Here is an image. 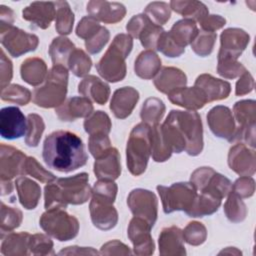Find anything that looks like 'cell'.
Listing matches in <instances>:
<instances>
[{"instance_id": "7dc6e473", "label": "cell", "mask_w": 256, "mask_h": 256, "mask_svg": "<svg viewBox=\"0 0 256 256\" xmlns=\"http://www.w3.org/2000/svg\"><path fill=\"white\" fill-rule=\"evenodd\" d=\"M170 7L165 2H152L145 9V15L156 25L165 24L170 18Z\"/></svg>"}, {"instance_id": "4dcf8cb0", "label": "cell", "mask_w": 256, "mask_h": 256, "mask_svg": "<svg viewBox=\"0 0 256 256\" xmlns=\"http://www.w3.org/2000/svg\"><path fill=\"white\" fill-rule=\"evenodd\" d=\"M47 74L46 64L40 58H28L22 62L21 77L30 85L36 86L41 84L43 81H45Z\"/></svg>"}, {"instance_id": "5bb4252c", "label": "cell", "mask_w": 256, "mask_h": 256, "mask_svg": "<svg viewBox=\"0 0 256 256\" xmlns=\"http://www.w3.org/2000/svg\"><path fill=\"white\" fill-rule=\"evenodd\" d=\"M127 204L135 217L144 219L151 227L157 219V198L154 193L144 189H134L128 196Z\"/></svg>"}, {"instance_id": "db71d44e", "label": "cell", "mask_w": 256, "mask_h": 256, "mask_svg": "<svg viewBox=\"0 0 256 256\" xmlns=\"http://www.w3.org/2000/svg\"><path fill=\"white\" fill-rule=\"evenodd\" d=\"M108 40H109V31L105 27H101L98 33H96L89 40H86L85 46L89 53L96 54L102 50L103 46L108 42Z\"/></svg>"}, {"instance_id": "83f0119b", "label": "cell", "mask_w": 256, "mask_h": 256, "mask_svg": "<svg viewBox=\"0 0 256 256\" xmlns=\"http://www.w3.org/2000/svg\"><path fill=\"white\" fill-rule=\"evenodd\" d=\"M183 233L175 226L165 228L159 236V251L162 255L185 254L183 246Z\"/></svg>"}, {"instance_id": "f5cc1de1", "label": "cell", "mask_w": 256, "mask_h": 256, "mask_svg": "<svg viewBox=\"0 0 256 256\" xmlns=\"http://www.w3.org/2000/svg\"><path fill=\"white\" fill-rule=\"evenodd\" d=\"M52 241L43 234H35L30 236L29 249L33 254H54Z\"/></svg>"}, {"instance_id": "7a4b0ae2", "label": "cell", "mask_w": 256, "mask_h": 256, "mask_svg": "<svg viewBox=\"0 0 256 256\" xmlns=\"http://www.w3.org/2000/svg\"><path fill=\"white\" fill-rule=\"evenodd\" d=\"M42 156L49 168L64 173L84 166L88 159L81 138L66 130L54 131L45 138Z\"/></svg>"}, {"instance_id": "d6986e66", "label": "cell", "mask_w": 256, "mask_h": 256, "mask_svg": "<svg viewBox=\"0 0 256 256\" xmlns=\"http://www.w3.org/2000/svg\"><path fill=\"white\" fill-rule=\"evenodd\" d=\"M151 226L142 218L135 217L128 227V237L134 245L136 254H152L154 252L153 239L150 236Z\"/></svg>"}, {"instance_id": "f907efd6", "label": "cell", "mask_w": 256, "mask_h": 256, "mask_svg": "<svg viewBox=\"0 0 256 256\" xmlns=\"http://www.w3.org/2000/svg\"><path fill=\"white\" fill-rule=\"evenodd\" d=\"M185 241L191 245L202 244L206 239V229L199 222H191L182 232Z\"/></svg>"}, {"instance_id": "e0dca14e", "label": "cell", "mask_w": 256, "mask_h": 256, "mask_svg": "<svg viewBox=\"0 0 256 256\" xmlns=\"http://www.w3.org/2000/svg\"><path fill=\"white\" fill-rule=\"evenodd\" d=\"M0 154L1 180H11L15 176L25 175L24 166L27 157L22 151L12 146L1 144Z\"/></svg>"}, {"instance_id": "e575fe53", "label": "cell", "mask_w": 256, "mask_h": 256, "mask_svg": "<svg viewBox=\"0 0 256 256\" xmlns=\"http://www.w3.org/2000/svg\"><path fill=\"white\" fill-rule=\"evenodd\" d=\"M220 204V198L208 193H201V195L196 197L194 204L187 215L190 217H203L205 215H210L218 210Z\"/></svg>"}, {"instance_id": "6f0895ef", "label": "cell", "mask_w": 256, "mask_h": 256, "mask_svg": "<svg viewBox=\"0 0 256 256\" xmlns=\"http://www.w3.org/2000/svg\"><path fill=\"white\" fill-rule=\"evenodd\" d=\"M202 31L214 32L225 24V19L219 15H207L200 22Z\"/></svg>"}, {"instance_id": "1f68e13d", "label": "cell", "mask_w": 256, "mask_h": 256, "mask_svg": "<svg viewBox=\"0 0 256 256\" xmlns=\"http://www.w3.org/2000/svg\"><path fill=\"white\" fill-rule=\"evenodd\" d=\"M161 60L152 50L143 51L135 61V73L143 79H151L160 69Z\"/></svg>"}, {"instance_id": "7bdbcfd3", "label": "cell", "mask_w": 256, "mask_h": 256, "mask_svg": "<svg viewBox=\"0 0 256 256\" xmlns=\"http://www.w3.org/2000/svg\"><path fill=\"white\" fill-rule=\"evenodd\" d=\"M45 125L43 119L37 114H29L27 116V132L25 143L30 147H36L39 143Z\"/></svg>"}, {"instance_id": "484cf974", "label": "cell", "mask_w": 256, "mask_h": 256, "mask_svg": "<svg viewBox=\"0 0 256 256\" xmlns=\"http://www.w3.org/2000/svg\"><path fill=\"white\" fill-rule=\"evenodd\" d=\"M56 109V114L62 121H74L86 117L93 111L91 101L85 97H72Z\"/></svg>"}, {"instance_id": "4fadbf2b", "label": "cell", "mask_w": 256, "mask_h": 256, "mask_svg": "<svg viewBox=\"0 0 256 256\" xmlns=\"http://www.w3.org/2000/svg\"><path fill=\"white\" fill-rule=\"evenodd\" d=\"M1 43L13 57H19L29 51H34L38 46V37L27 33L17 27L11 26L0 32Z\"/></svg>"}, {"instance_id": "ffe728a7", "label": "cell", "mask_w": 256, "mask_h": 256, "mask_svg": "<svg viewBox=\"0 0 256 256\" xmlns=\"http://www.w3.org/2000/svg\"><path fill=\"white\" fill-rule=\"evenodd\" d=\"M22 15L33 25L46 29L56 17L55 2H33L23 10Z\"/></svg>"}, {"instance_id": "11a10c76", "label": "cell", "mask_w": 256, "mask_h": 256, "mask_svg": "<svg viewBox=\"0 0 256 256\" xmlns=\"http://www.w3.org/2000/svg\"><path fill=\"white\" fill-rule=\"evenodd\" d=\"M12 63L6 57L3 49H1V67H0V80H1V89L8 86L9 82L12 79Z\"/></svg>"}, {"instance_id": "b9f144b4", "label": "cell", "mask_w": 256, "mask_h": 256, "mask_svg": "<svg viewBox=\"0 0 256 256\" xmlns=\"http://www.w3.org/2000/svg\"><path fill=\"white\" fill-rule=\"evenodd\" d=\"M67 64L75 76L82 77L90 71L92 61L83 50L75 48L71 53Z\"/></svg>"}, {"instance_id": "cb8c5ba5", "label": "cell", "mask_w": 256, "mask_h": 256, "mask_svg": "<svg viewBox=\"0 0 256 256\" xmlns=\"http://www.w3.org/2000/svg\"><path fill=\"white\" fill-rule=\"evenodd\" d=\"M195 87L199 88L207 102L225 99L230 93V84L220 79H215L211 75L202 74L195 81Z\"/></svg>"}, {"instance_id": "30bf717a", "label": "cell", "mask_w": 256, "mask_h": 256, "mask_svg": "<svg viewBox=\"0 0 256 256\" xmlns=\"http://www.w3.org/2000/svg\"><path fill=\"white\" fill-rule=\"evenodd\" d=\"M157 190L162 200L163 210L166 214L177 210L185 211L187 214L197 197V190L191 182L174 183L170 187L159 185L157 186Z\"/></svg>"}, {"instance_id": "3957f363", "label": "cell", "mask_w": 256, "mask_h": 256, "mask_svg": "<svg viewBox=\"0 0 256 256\" xmlns=\"http://www.w3.org/2000/svg\"><path fill=\"white\" fill-rule=\"evenodd\" d=\"M45 209L66 208L67 204H83L92 193L88 184V174L80 173L72 177L59 178L56 183L45 186Z\"/></svg>"}, {"instance_id": "9a60e30c", "label": "cell", "mask_w": 256, "mask_h": 256, "mask_svg": "<svg viewBox=\"0 0 256 256\" xmlns=\"http://www.w3.org/2000/svg\"><path fill=\"white\" fill-rule=\"evenodd\" d=\"M27 120L16 106H7L0 111V135L4 139L14 140L26 135Z\"/></svg>"}, {"instance_id": "5b68a950", "label": "cell", "mask_w": 256, "mask_h": 256, "mask_svg": "<svg viewBox=\"0 0 256 256\" xmlns=\"http://www.w3.org/2000/svg\"><path fill=\"white\" fill-rule=\"evenodd\" d=\"M133 46L130 35L118 34L96 65L98 73L109 82L121 81L126 75L125 59Z\"/></svg>"}, {"instance_id": "9c48e42d", "label": "cell", "mask_w": 256, "mask_h": 256, "mask_svg": "<svg viewBox=\"0 0 256 256\" xmlns=\"http://www.w3.org/2000/svg\"><path fill=\"white\" fill-rule=\"evenodd\" d=\"M40 226L50 236L59 241H68L78 234V220L62 210L48 209L40 218Z\"/></svg>"}, {"instance_id": "836d02e7", "label": "cell", "mask_w": 256, "mask_h": 256, "mask_svg": "<svg viewBox=\"0 0 256 256\" xmlns=\"http://www.w3.org/2000/svg\"><path fill=\"white\" fill-rule=\"evenodd\" d=\"M170 7L177 13L183 15L185 19L200 22L208 15L207 7L198 1H171Z\"/></svg>"}, {"instance_id": "d6a6232c", "label": "cell", "mask_w": 256, "mask_h": 256, "mask_svg": "<svg viewBox=\"0 0 256 256\" xmlns=\"http://www.w3.org/2000/svg\"><path fill=\"white\" fill-rule=\"evenodd\" d=\"M30 236L31 235L27 232H11L7 234L1 245V253L3 255L27 254L26 250L29 248Z\"/></svg>"}, {"instance_id": "680465c9", "label": "cell", "mask_w": 256, "mask_h": 256, "mask_svg": "<svg viewBox=\"0 0 256 256\" xmlns=\"http://www.w3.org/2000/svg\"><path fill=\"white\" fill-rule=\"evenodd\" d=\"M0 32L8 29L9 27L13 26L14 22V12L7 6L1 5L0 6Z\"/></svg>"}, {"instance_id": "603a6c76", "label": "cell", "mask_w": 256, "mask_h": 256, "mask_svg": "<svg viewBox=\"0 0 256 256\" xmlns=\"http://www.w3.org/2000/svg\"><path fill=\"white\" fill-rule=\"evenodd\" d=\"M94 173L99 179L115 180L121 173L120 156L116 148L111 147L103 156L96 159Z\"/></svg>"}, {"instance_id": "4316f807", "label": "cell", "mask_w": 256, "mask_h": 256, "mask_svg": "<svg viewBox=\"0 0 256 256\" xmlns=\"http://www.w3.org/2000/svg\"><path fill=\"white\" fill-rule=\"evenodd\" d=\"M78 91L83 95V97L91 99L100 105L106 103L110 94L109 86L93 75L85 77L79 83Z\"/></svg>"}, {"instance_id": "91938a15", "label": "cell", "mask_w": 256, "mask_h": 256, "mask_svg": "<svg viewBox=\"0 0 256 256\" xmlns=\"http://www.w3.org/2000/svg\"><path fill=\"white\" fill-rule=\"evenodd\" d=\"M249 76H250V74L245 71L242 78L237 82V84H236V95H242V94H245V93L252 90L253 86H249V84L253 85V79L251 77L248 80Z\"/></svg>"}, {"instance_id": "8fae6325", "label": "cell", "mask_w": 256, "mask_h": 256, "mask_svg": "<svg viewBox=\"0 0 256 256\" xmlns=\"http://www.w3.org/2000/svg\"><path fill=\"white\" fill-rule=\"evenodd\" d=\"M191 184L201 193H208L220 199L228 195L232 188L229 179L210 167H201L195 170L191 175Z\"/></svg>"}, {"instance_id": "681fc988", "label": "cell", "mask_w": 256, "mask_h": 256, "mask_svg": "<svg viewBox=\"0 0 256 256\" xmlns=\"http://www.w3.org/2000/svg\"><path fill=\"white\" fill-rule=\"evenodd\" d=\"M89 151L94 156L95 159L103 156L110 148V140L107 134L104 133H96L90 135L89 138Z\"/></svg>"}, {"instance_id": "44dd1931", "label": "cell", "mask_w": 256, "mask_h": 256, "mask_svg": "<svg viewBox=\"0 0 256 256\" xmlns=\"http://www.w3.org/2000/svg\"><path fill=\"white\" fill-rule=\"evenodd\" d=\"M87 12L96 20L105 23H116L124 18L126 9L122 4L116 2L90 1L87 4Z\"/></svg>"}, {"instance_id": "f1b7e54d", "label": "cell", "mask_w": 256, "mask_h": 256, "mask_svg": "<svg viewBox=\"0 0 256 256\" xmlns=\"http://www.w3.org/2000/svg\"><path fill=\"white\" fill-rule=\"evenodd\" d=\"M186 82V75L181 70L173 67L163 68L154 80L157 90L165 94H168L175 89L185 87Z\"/></svg>"}, {"instance_id": "816d5d0a", "label": "cell", "mask_w": 256, "mask_h": 256, "mask_svg": "<svg viewBox=\"0 0 256 256\" xmlns=\"http://www.w3.org/2000/svg\"><path fill=\"white\" fill-rule=\"evenodd\" d=\"M102 26L98 23V21L91 17V16H86L83 17L82 20L79 22L77 28H76V34L78 37L89 40L92 38L96 33L99 32Z\"/></svg>"}, {"instance_id": "f546056e", "label": "cell", "mask_w": 256, "mask_h": 256, "mask_svg": "<svg viewBox=\"0 0 256 256\" xmlns=\"http://www.w3.org/2000/svg\"><path fill=\"white\" fill-rule=\"evenodd\" d=\"M19 201L26 209H34L41 195L39 185L27 177H19L15 181Z\"/></svg>"}, {"instance_id": "d4e9b609", "label": "cell", "mask_w": 256, "mask_h": 256, "mask_svg": "<svg viewBox=\"0 0 256 256\" xmlns=\"http://www.w3.org/2000/svg\"><path fill=\"white\" fill-rule=\"evenodd\" d=\"M169 100L179 106L187 109L197 110L202 108L206 103V97L197 87H181L168 93Z\"/></svg>"}, {"instance_id": "6da1fadb", "label": "cell", "mask_w": 256, "mask_h": 256, "mask_svg": "<svg viewBox=\"0 0 256 256\" xmlns=\"http://www.w3.org/2000/svg\"><path fill=\"white\" fill-rule=\"evenodd\" d=\"M161 132L171 152L185 150L197 156L203 149L201 118L195 111L172 110L161 125Z\"/></svg>"}, {"instance_id": "60d3db41", "label": "cell", "mask_w": 256, "mask_h": 256, "mask_svg": "<svg viewBox=\"0 0 256 256\" xmlns=\"http://www.w3.org/2000/svg\"><path fill=\"white\" fill-rule=\"evenodd\" d=\"M84 128L90 135L96 133L107 134L111 130V121L106 113L103 111H96L84 122Z\"/></svg>"}, {"instance_id": "9f6ffc18", "label": "cell", "mask_w": 256, "mask_h": 256, "mask_svg": "<svg viewBox=\"0 0 256 256\" xmlns=\"http://www.w3.org/2000/svg\"><path fill=\"white\" fill-rule=\"evenodd\" d=\"M250 178L248 177H241L239 178L231 188L232 191L237 195L241 197H248L253 194L254 191V181L251 182V184H248V180Z\"/></svg>"}, {"instance_id": "94428289", "label": "cell", "mask_w": 256, "mask_h": 256, "mask_svg": "<svg viewBox=\"0 0 256 256\" xmlns=\"http://www.w3.org/2000/svg\"><path fill=\"white\" fill-rule=\"evenodd\" d=\"M13 191L11 180H1V195L10 194Z\"/></svg>"}, {"instance_id": "8d00e7d4", "label": "cell", "mask_w": 256, "mask_h": 256, "mask_svg": "<svg viewBox=\"0 0 256 256\" xmlns=\"http://www.w3.org/2000/svg\"><path fill=\"white\" fill-rule=\"evenodd\" d=\"M249 151L243 144H237L230 149L228 163L231 169L240 175H248ZM250 174V173H249Z\"/></svg>"}, {"instance_id": "ab89813d", "label": "cell", "mask_w": 256, "mask_h": 256, "mask_svg": "<svg viewBox=\"0 0 256 256\" xmlns=\"http://www.w3.org/2000/svg\"><path fill=\"white\" fill-rule=\"evenodd\" d=\"M22 222V212L15 207L6 206L1 202V238L5 233H9L19 227Z\"/></svg>"}, {"instance_id": "f6af8a7d", "label": "cell", "mask_w": 256, "mask_h": 256, "mask_svg": "<svg viewBox=\"0 0 256 256\" xmlns=\"http://www.w3.org/2000/svg\"><path fill=\"white\" fill-rule=\"evenodd\" d=\"M216 37L217 35L214 32H198L197 36L191 43V47L196 54L205 57L212 52Z\"/></svg>"}, {"instance_id": "52a82bcc", "label": "cell", "mask_w": 256, "mask_h": 256, "mask_svg": "<svg viewBox=\"0 0 256 256\" xmlns=\"http://www.w3.org/2000/svg\"><path fill=\"white\" fill-rule=\"evenodd\" d=\"M150 153L151 127L143 122L132 129L127 142V166L133 175L138 176L145 171Z\"/></svg>"}, {"instance_id": "ba28073f", "label": "cell", "mask_w": 256, "mask_h": 256, "mask_svg": "<svg viewBox=\"0 0 256 256\" xmlns=\"http://www.w3.org/2000/svg\"><path fill=\"white\" fill-rule=\"evenodd\" d=\"M195 21L183 19L177 21L169 32H163L157 44V50L168 57H178L185 51V46L192 43L198 34Z\"/></svg>"}, {"instance_id": "ac0fdd59", "label": "cell", "mask_w": 256, "mask_h": 256, "mask_svg": "<svg viewBox=\"0 0 256 256\" xmlns=\"http://www.w3.org/2000/svg\"><path fill=\"white\" fill-rule=\"evenodd\" d=\"M207 122L211 131L220 138L232 141L235 135L233 116L228 107L216 106L207 115Z\"/></svg>"}, {"instance_id": "7c38bea8", "label": "cell", "mask_w": 256, "mask_h": 256, "mask_svg": "<svg viewBox=\"0 0 256 256\" xmlns=\"http://www.w3.org/2000/svg\"><path fill=\"white\" fill-rule=\"evenodd\" d=\"M127 32L134 38L141 41L143 47L150 50H157V44L164 30L154 24L145 14L133 16L126 26Z\"/></svg>"}, {"instance_id": "74e56055", "label": "cell", "mask_w": 256, "mask_h": 256, "mask_svg": "<svg viewBox=\"0 0 256 256\" xmlns=\"http://www.w3.org/2000/svg\"><path fill=\"white\" fill-rule=\"evenodd\" d=\"M56 6V30L59 34H70L74 22V14L67 2H55Z\"/></svg>"}, {"instance_id": "f35d334b", "label": "cell", "mask_w": 256, "mask_h": 256, "mask_svg": "<svg viewBox=\"0 0 256 256\" xmlns=\"http://www.w3.org/2000/svg\"><path fill=\"white\" fill-rule=\"evenodd\" d=\"M165 112V106L160 99L148 98L141 110V119L146 124H152L153 126L158 124Z\"/></svg>"}, {"instance_id": "8992f818", "label": "cell", "mask_w": 256, "mask_h": 256, "mask_svg": "<svg viewBox=\"0 0 256 256\" xmlns=\"http://www.w3.org/2000/svg\"><path fill=\"white\" fill-rule=\"evenodd\" d=\"M68 71L61 65H53L48 72L45 83L34 90L33 102L44 108L60 106L64 103L67 93Z\"/></svg>"}, {"instance_id": "c3c4849f", "label": "cell", "mask_w": 256, "mask_h": 256, "mask_svg": "<svg viewBox=\"0 0 256 256\" xmlns=\"http://www.w3.org/2000/svg\"><path fill=\"white\" fill-rule=\"evenodd\" d=\"M24 172L25 175L29 174L36 179L40 180L41 182L44 183H50L54 180H56V177L50 173L49 171L45 170L35 158L33 157H27L25 161V166H24Z\"/></svg>"}, {"instance_id": "7402d4cb", "label": "cell", "mask_w": 256, "mask_h": 256, "mask_svg": "<svg viewBox=\"0 0 256 256\" xmlns=\"http://www.w3.org/2000/svg\"><path fill=\"white\" fill-rule=\"evenodd\" d=\"M139 99V93L132 87H123L116 90L112 96L110 109L115 117L124 119L129 116Z\"/></svg>"}, {"instance_id": "277c9868", "label": "cell", "mask_w": 256, "mask_h": 256, "mask_svg": "<svg viewBox=\"0 0 256 256\" xmlns=\"http://www.w3.org/2000/svg\"><path fill=\"white\" fill-rule=\"evenodd\" d=\"M116 192L117 186L112 180L100 179L93 186L90 214L94 226L99 229L109 230L117 223V211L112 206Z\"/></svg>"}, {"instance_id": "2e32d148", "label": "cell", "mask_w": 256, "mask_h": 256, "mask_svg": "<svg viewBox=\"0 0 256 256\" xmlns=\"http://www.w3.org/2000/svg\"><path fill=\"white\" fill-rule=\"evenodd\" d=\"M249 42V36L245 31L236 28L226 29L221 34V48L218 54V62L235 61Z\"/></svg>"}, {"instance_id": "bcb514c9", "label": "cell", "mask_w": 256, "mask_h": 256, "mask_svg": "<svg viewBox=\"0 0 256 256\" xmlns=\"http://www.w3.org/2000/svg\"><path fill=\"white\" fill-rule=\"evenodd\" d=\"M230 195L224 205V211L226 213L227 218L232 222H239L245 218L246 209L244 203L241 199H238L237 195L230 191Z\"/></svg>"}, {"instance_id": "ee69618b", "label": "cell", "mask_w": 256, "mask_h": 256, "mask_svg": "<svg viewBox=\"0 0 256 256\" xmlns=\"http://www.w3.org/2000/svg\"><path fill=\"white\" fill-rule=\"evenodd\" d=\"M31 98V93L25 87L18 84H11L1 89V99L19 105H26Z\"/></svg>"}, {"instance_id": "d590c367", "label": "cell", "mask_w": 256, "mask_h": 256, "mask_svg": "<svg viewBox=\"0 0 256 256\" xmlns=\"http://www.w3.org/2000/svg\"><path fill=\"white\" fill-rule=\"evenodd\" d=\"M74 49V44L68 38L57 37L53 39L49 48L53 65H61L65 67V64L68 63V59Z\"/></svg>"}]
</instances>
